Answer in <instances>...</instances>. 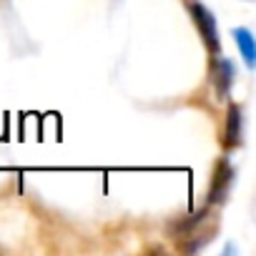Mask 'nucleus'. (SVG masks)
<instances>
[{
	"instance_id": "1",
	"label": "nucleus",
	"mask_w": 256,
	"mask_h": 256,
	"mask_svg": "<svg viewBox=\"0 0 256 256\" xmlns=\"http://www.w3.org/2000/svg\"><path fill=\"white\" fill-rule=\"evenodd\" d=\"M188 13H191V20H194V26H196V30H198V36H201V40L206 46V50L211 56H218L221 53V38H218L216 16L206 6H201L198 0H191V3H188Z\"/></svg>"
},
{
	"instance_id": "2",
	"label": "nucleus",
	"mask_w": 256,
	"mask_h": 256,
	"mask_svg": "<svg viewBox=\"0 0 256 256\" xmlns=\"http://www.w3.org/2000/svg\"><path fill=\"white\" fill-rule=\"evenodd\" d=\"M234 178H236L234 166H231L226 158L218 161V166H216V171H214V178H211V188H208V206H218V204L226 201Z\"/></svg>"
},
{
	"instance_id": "3",
	"label": "nucleus",
	"mask_w": 256,
	"mask_h": 256,
	"mask_svg": "<svg viewBox=\"0 0 256 256\" xmlns=\"http://www.w3.org/2000/svg\"><path fill=\"white\" fill-rule=\"evenodd\" d=\"M236 80V68L228 58H224L221 53L214 56L211 60V83H214V90L218 98H226L231 93V86Z\"/></svg>"
},
{
	"instance_id": "4",
	"label": "nucleus",
	"mask_w": 256,
	"mask_h": 256,
	"mask_svg": "<svg viewBox=\"0 0 256 256\" xmlns=\"http://www.w3.org/2000/svg\"><path fill=\"white\" fill-rule=\"evenodd\" d=\"M244 144V110L241 106L231 103L226 113V128H224V146L226 148H238Z\"/></svg>"
},
{
	"instance_id": "5",
	"label": "nucleus",
	"mask_w": 256,
	"mask_h": 256,
	"mask_svg": "<svg viewBox=\"0 0 256 256\" xmlns=\"http://www.w3.org/2000/svg\"><path fill=\"white\" fill-rule=\"evenodd\" d=\"M231 36H234V40H236V46H238V50H241V58H244L246 68L251 70L254 63H256V46H254L251 30H248V28H234Z\"/></svg>"
}]
</instances>
